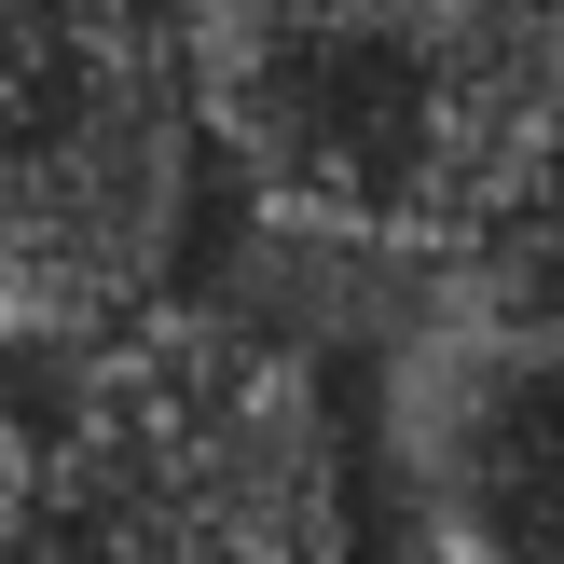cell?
I'll use <instances>...</instances> for the list:
<instances>
[{
    "label": "cell",
    "instance_id": "1",
    "mask_svg": "<svg viewBox=\"0 0 564 564\" xmlns=\"http://www.w3.org/2000/svg\"><path fill=\"white\" fill-rule=\"evenodd\" d=\"M207 165L275 235L455 262L564 180L551 0H138Z\"/></svg>",
    "mask_w": 564,
    "mask_h": 564
},
{
    "label": "cell",
    "instance_id": "5",
    "mask_svg": "<svg viewBox=\"0 0 564 564\" xmlns=\"http://www.w3.org/2000/svg\"><path fill=\"white\" fill-rule=\"evenodd\" d=\"M14 427H28V372L0 358V496H14Z\"/></svg>",
    "mask_w": 564,
    "mask_h": 564
},
{
    "label": "cell",
    "instance_id": "2",
    "mask_svg": "<svg viewBox=\"0 0 564 564\" xmlns=\"http://www.w3.org/2000/svg\"><path fill=\"white\" fill-rule=\"evenodd\" d=\"M372 455L345 372L235 303H165L152 330L28 372L0 564H358Z\"/></svg>",
    "mask_w": 564,
    "mask_h": 564
},
{
    "label": "cell",
    "instance_id": "6",
    "mask_svg": "<svg viewBox=\"0 0 564 564\" xmlns=\"http://www.w3.org/2000/svg\"><path fill=\"white\" fill-rule=\"evenodd\" d=\"M551 14H564V0H551Z\"/></svg>",
    "mask_w": 564,
    "mask_h": 564
},
{
    "label": "cell",
    "instance_id": "3",
    "mask_svg": "<svg viewBox=\"0 0 564 564\" xmlns=\"http://www.w3.org/2000/svg\"><path fill=\"white\" fill-rule=\"evenodd\" d=\"M220 235V165L180 97V55L138 0H83L0 83V358L55 372L165 303H193Z\"/></svg>",
    "mask_w": 564,
    "mask_h": 564
},
{
    "label": "cell",
    "instance_id": "4",
    "mask_svg": "<svg viewBox=\"0 0 564 564\" xmlns=\"http://www.w3.org/2000/svg\"><path fill=\"white\" fill-rule=\"evenodd\" d=\"M386 482L413 564H564V180L386 330Z\"/></svg>",
    "mask_w": 564,
    "mask_h": 564
}]
</instances>
